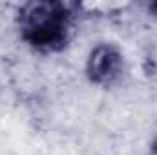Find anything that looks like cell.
Wrapping results in <instances>:
<instances>
[{
  "label": "cell",
  "mask_w": 157,
  "mask_h": 155,
  "mask_svg": "<svg viewBox=\"0 0 157 155\" xmlns=\"http://www.w3.org/2000/svg\"><path fill=\"white\" fill-rule=\"evenodd\" d=\"M90 75L97 82H110L121 71V57L113 47H97L90 59Z\"/></svg>",
  "instance_id": "1"
},
{
  "label": "cell",
  "mask_w": 157,
  "mask_h": 155,
  "mask_svg": "<svg viewBox=\"0 0 157 155\" xmlns=\"http://www.w3.org/2000/svg\"><path fill=\"white\" fill-rule=\"evenodd\" d=\"M155 146H157V135H155Z\"/></svg>",
  "instance_id": "2"
}]
</instances>
